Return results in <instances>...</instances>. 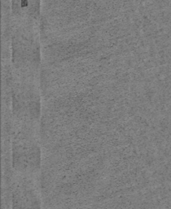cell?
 <instances>
[{"label": "cell", "instance_id": "cell-2", "mask_svg": "<svg viewBox=\"0 0 171 209\" xmlns=\"http://www.w3.org/2000/svg\"><path fill=\"white\" fill-rule=\"evenodd\" d=\"M28 6V0H21V7H25Z\"/></svg>", "mask_w": 171, "mask_h": 209}, {"label": "cell", "instance_id": "cell-1", "mask_svg": "<svg viewBox=\"0 0 171 209\" xmlns=\"http://www.w3.org/2000/svg\"><path fill=\"white\" fill-rule=\"evenodd\" d=\"M20 174L14 183L12 193V209H41L40 198L33 175ZM34 175V174H33Z\"/></svg>", "mask_w": 171, "mask_h": 209}]
</instances>
